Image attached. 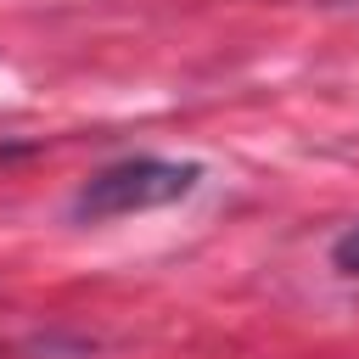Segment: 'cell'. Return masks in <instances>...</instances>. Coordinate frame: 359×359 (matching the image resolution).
<instances>
[{
  "instance_id": "obj_1",
  "label": "cell",
  "mask_w": 359,
  "mask_h": 359,
  "mask_svg": "<svg viewBox=\"0 0 359 359\" xmlns=\"http://www.w3.org/2000/svg\"><path fill=\"white\" fill-rule=\"evenodd\" d=\"M202 180L196 163H174V157H123L101 174H90L73 196V219H123V213H151V208H168L180 196H191Z\"/></svg>"
},
{
  "instance_id": "obj_2",
  "label": "cell",
  "mask_w": 359,
  "mask_h": 359,
  "mask_svg": "<svg viewBox=\"0 0 359 359\" xmlns=\"http://www.w3.org/2000/svg\"><path fill=\"white\" fill-rule=\"evenodd\" d=\"M331 264H337L342 275H359V224H353V230H348V236L331 247Z\"/></svg>"
}]
</instances>
